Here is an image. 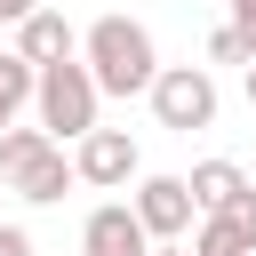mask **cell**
Here are the masks:
<instances>
[{
  "label": "cell",
  "instance_id": "obj_10",
  "mask_svg": "<svg viewBox=\"0 0 256 256\" xmlns=\"http://www.w3.org/2000/svg\"><path fill=\"white\" fill-rule=\"evenodd\" d=\"M32 88H40V64H32L24 48H8V56H0V128H16V112L32 104Z\"/></svg>",
  "mask_w": 256,
  "mask_h": 256
},
{
  "label": "cell",
  "instance_id": "obj_6",
  "mask_svg": "<svg viewBox=\"0 0 256 256\" xmlns=\"http://www.w3.org/2000/svg\"><path fill=\"white\" fill-rule=\"evenodd\" d=\"M80 248H96V256H144V248H152V232H144L136 200H104V208H88Z\"/></svg>",
  "mask_w": 256,
  "mask_h": 256
},
{
  "label": "cell",
  "instance_id": "obj_16",
  "mask_svg": "<svg viewBox=\"0 0 256 256\" xmlns=\"http://www.w3.org/2000/svg\"><path fill=\"white\" fill-rule=\"evenodd\" d=\"M32 8H40V0H0V24H24Z\"/></svg>",
  "mask_w": 256,
  "mask_h": 256
},
{
  "label": "cell",
  "instance_id": "obj_1",
  "mask_svg": "<svg viewBox=\"0 0 256 256\" xmlns=\"http://www.w3.org/2000/svg\"><path fill=\"white\" fill-rule=\"evenodd\" d=\"M80 56H88L104 96H152V80H160V48L136 16H96L80 32Z\"/></svg>",
  "mask_w": 256,
  "mask_h": 256
},
{
  "label": "cell",
  "instance_id": "obj_20",
  "mask_svg": "<svg viewBox=\"0 0 256 256\" xmlns=\"http://www.w3.org/2000/svg\"><path fill=\"white\" fill-rule=\"evenodd\" d=\"M80 256H96V248H80Z\"/></svg>",
  "mask_w": 256,
  "mask_h": 256
},
{
  "label": "cell",
  "instance_id": "obj_13",
  "mask_svg": "<svg viewBox=\"0 0 256 256\" xmlns=\"http://www.w3.org/2000/svg\"><path fill=\"white\" fill-rule=\"evenodd\" d=\"M216 216H224V224H232V232H240V240L256 248V184H248V192H240L232 208H216Z\"/></svg>",
  "mask_w": 256,
  "mask_h": 256
},
{
  "label": "cell",
  "instance_id": "obj_8",
  "mask_svg": "<svg viewBox=\"0 0 256 256\" xmlns=\"http://www.w3.org/2000/svg\"><path fill=\"white\" fill-rule=\"evenodd\" d=\"M16 48H24L32 64H56V56H80V32H72L56 8H32V16L16 24Z\"/></svg>",
  "mask_w": 256,
  "mask_h": 256
},
{
  "label": "cell",
  "instance_id": "obj_11",
  "mask_svg": "<svg viewBox=\"0 0 256 256\" xmlns=\"http://www.w3.org/2000/svg\"><path fill=\"white\" fill-rule=\"evenodd\" d=\"M48 144H56L48 128H0V176H16V168H24L32 152H48Z\"/></svg>",
  "mask_w": 256,
  "mask_h": 256
},
{
  "label": "cell",
  "instance_id": "obj_5",
  "mask_svg": "<svg viewBox=\"0 0 256 256\" xmlns=\"http://www.w3.org/2000/svg\"><path fill=\"white\" fill-rule=\"evenodd\" d=\"M136 216H144V232H152V240H176V232H192V224H200L192 176H144V184H136Z\"/></svg>",
  "mask_w": 256,
  "mask_h": 256
},
{
  "label": "cell",
  "instance_id": "obj_19",
  "mask_svg": "<svg viewBox=\"0 0 256 256\" xmlns=\"http://www.w3.org/2000/svg\"><path fill=\"white\" fill-rule=\"evenodd\" d=\"M224 256H256V248H224Z\"/></svg>",
  "mask_w": 256,
  "mask_h": 256
},
{
  "label": "cell",
  "instance_id": "obj_4",
  "mask_svg": "<svg viewBox=\"0 0 256 256\" xmlns=\"http://www.w3.org/2000/svg\"><path fill=\"white\" fill-rule=\"evenodd\" d=\"M72 168H80V184H96V192H120V184H136V136L128 128H88L80 144H72Z\"/></svg>",
  "mask_w": 256,
  "mask_h": 256
},
{
  "label": "cell",
  "instance_id": "obj_17",
  "mask_svg": "<svg viewBox=\"0 0 256 256\" xmlns=\"http://www.w3.org/2000/svg\"><path fill=\"white\" fill-rule=\"evenodd\" d=\"M144 256H192V248H176V240H152V248H144Z\"/></svg>",
  "mask_w": 256,
  "mask_h": 256
},
{
  "label": "cell",
  "instance_id": "obj_15",
  "mask_svg": "<svg viewBox=\"0 0 256 256\" xmlns=\"http://www.w3.org/2000/svg\"><path fill=\"white\" fill-rule=\"evenodd\" d=\"M0 256H32V232L24 224H0Z\"/></svg>",
  "mask_w": 256,
  "mask_h": 256
},
{
  "label": "cell",
  "instance_id": "obj_9",
  "mask_svg": "<svg viewBox=\"0 0 256 256\" xmlns=\"http://www.w3.org/2000/svg\"><path fill=\"white\" fill-rule=\"evenodd\" d=\"M240 192H248V168H240V160H200V168H192V200H200V216L232 208Z\"/></svg>",
  "mask_w": 256,
  "mask_h": 256
},
{
  "label": "cell",
  "instance_id": "obj_12",
  "mask_svg": "<svg viewBox=\"0 0 256 256\" xmlns=\"http://www.w3.org/2000/svg\"><path fill=\"white\" fill-rule=\"evenodd\" d=\"M248 56H256V48H248L240 24H216V32H208V64H240V72H248Z\"/></svg>",
  "mask_w": 256,
  "mask_h": 256
},
{
  "label": "cell",
  "instance_id": "obj_18",
  "mask_svg": "<svg viewBox=\"0 0 256 256\" xmlns=\"http://www.w3.org/2000/svg\"><path fill=\"white\" fill-rule=\"evenodd\" d=\"M240 80H248V104H256V56H248V72H240Z\"/></svg>",
  "mask_w": 256,
  "mask_h": 256
},
{
  "label": "cell",
  "instance_id": "obj_7",
  "mask_svg": "<svg viewBox=\"0 0 256 256\" xmlns=\"http://www.w3.org/2000/svg\"><path fill=\"white\" fill-rule=\"evenodd\" d=\"M72 184H80V168H72V152H64V144L32 152V160H24L16 176H8V192H16V200H32V208H56V200H64Z\"/></svg>",
  "mask_w": 256,
  "mask_h": 256
},
{
  "label": "cell",
  "instance_id": "obj_2",
  "mask_svg": "<svg viewBox=\"0 0 256 256\" xmlns=\"http://www.w3.org/2000/svg\"><path fill=\"white\" fill-rule=\"evenodd\" d=\"M32 104H40V128H48L56 144H80V136L96 128V104H104V88H96L88 56H56V64H40V88H32Z\"/></svg>",
  "mask_w": 256,
  "mask_h": 256
},
{
  "label": "cell",
  "instance_id": "obj_14",
  "mask_svg": "<svg viewBox=\"0 0 256 256\" xmlns=\"http://www.w3.org/2000/svg\"><path fill=\"white\" fill-rule=\"evenodd\" d=\"M224 24H240V32H248V48H256V0H224Z\"/></svg>",
  "mask_w": 256,
  "mask_h": 256
},
{
  "label": "cell",
  "instance_id": "obj_21",
  "mask_svg": "<svg viewBox=\"0 0 256 256\" xmlns=\"http://www.w3.org/2000/svg\"><path fill=\"white\" fill-rule=\"evenodd\" d=\"M0 192H8V176H0Z\"/></svg>",
  "mask_w": 256,
  "mask_h": 256
},
{
  "label": "cell",
  "instance_id": "obj_3",
  "mask_svg": "<svg viewBox=\"0 0 256 256\" xmlns=\"http://www.w3.org/2000/svg\"><path fill=\"white\" fill-rule=\"evenodd\" d=\"M152 120L192 136V128H216V72L208 64H160L152 80Z\"/></svg>",
  "mask_w": 256,
  "mask_h": 256
}]
</instances>
